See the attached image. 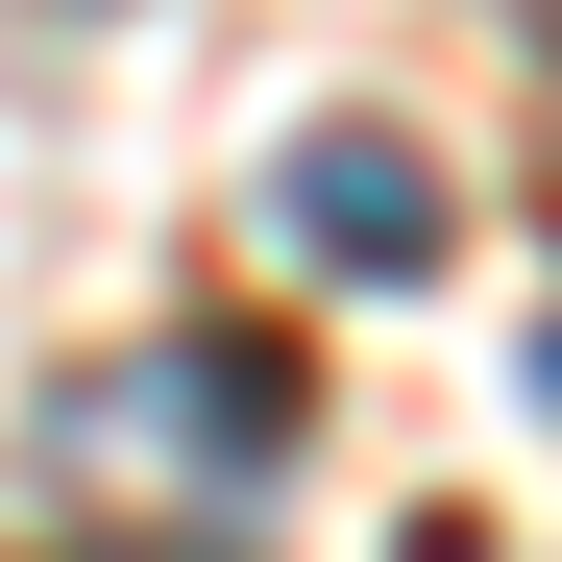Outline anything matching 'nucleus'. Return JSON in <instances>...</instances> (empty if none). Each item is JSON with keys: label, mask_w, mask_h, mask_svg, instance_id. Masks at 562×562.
<instances>
[{"label": "nucleus", "mask_w": 562, "mask_h": 562, "mask_svg": "<svg viewBox=\"0 0 562 562\" xmlns=\"http://www.w3.org/2000/svg\"><path fill=\"white\" fill-rule=\"evenodd\" d=\"M294 440H318V392H294L269 318L99 342V367L25 392V440H0V562H269Z\"/></svg>", "instance_id": "obj_1"}, {"label": "nucleus", "mask_w": 562, "mask_h": 562, "mask_svg": "<svg viewBox=\"0 0 562 562\" xmlns=\"http://www.w3.org/2000/svg\"><path fill=\"white\" fill-rule=\"evenodd\" d=\"M269 221H294L318 269H367V294H416V269H440V147H392V123H294Z\"/></svg>", "instance_id": "obj_2"}, {"label": "nucleus", "mask_w": 562, "mask_h": 562, "mask_svg": "<svg viewBox=\"0 0 562 562\" xmlns=\"http://www.w3.org/2000/svg\"><path fill=\"white\" fill-rule=\"evenodd\" d=\"M538 196H562V99H538Z\"/></svg>", "instance_id": "obj_3"}, {"label": "nucleus", "mask_w": 562, "mask_h": 562, "mask_svg": "<svg viewBox=\"0 0 562 562\" xmlns=\"http://www.w3.org/2000/svg\"><path fill=\"white\" fill-rule=\"evenodd\" d=\"M538 25H562V0H538Z\"/></svg>", "instance_id": "obj_4"}]
</instances>
